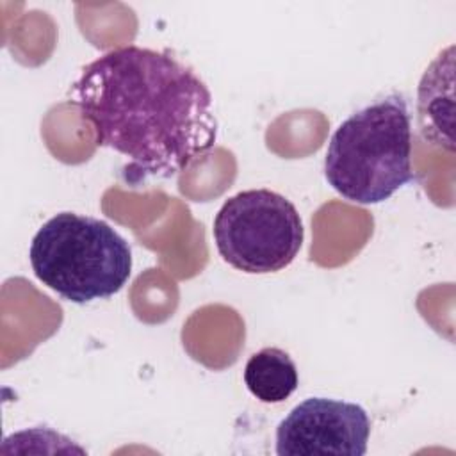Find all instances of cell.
<instances>
[{
	"instance_id": "5",
	"label": "cell",
	"mask_w": 456,
	"mask_h": 456,
	"mask_svg": "<svg viewBox=\"0 0 456 456\" xmlns=\"http://www.w3.org/2000/svg\"><path fill=\"white\" fill-rule=\"evenodd\" d=\"M370 420L363 406L330 397H308L276 428L278 456H363Z\"/></svg>"
},
{
	"instance_id": "1",
	"label": "cell",
	"mask_w": 456,
	"mask_h": 456,
	"mask_svg": "<svg viewBox=\"0 0 456 456\" xmlns=\"http://www.w3.org/2000/svg\"><path fill=\"white\" fill-rule=\"evenodd\" d=\"M71 103L98 146L128 159L123 178H171L208 153L217 139L207 84L173 55L137 45L105 52L84 66Z\"/></svg>"
},
{
	"instance_id": "4",
	"label": "cell",
	"mask_w": 456,
	"mask_h": 456,
	"mask_svg": "<svg viewBox=\"0 0 456 456\" xmlns=\"http://www.w3.org/2000/svg\"><path fill=\"white\" fill-rule=\"evenodd\" d=\"M212 235L228 265L248 274H267L294 262L305 228L297 208L285 196L269 189H248L221 205Z\"/></svg>"
},
{
	"instance_id": "3",
	"label": "cell",
	"mask_w": 456,
	"mask_h": 456,
	"mask_svg": "<svg viewBox=\"0 0 456 456\" xmlns=\"http://www.w3.org/2000/svg\"><path fill=\"white\" fill-rule=\"evenodd\" d=\"M36 278L64 299L86 305L118 294L132 274L128 242L103 219L59 212L32 237Z\"/></svg>"
},
{
	"instance_id": "6",
	"label": "cell",
	"mask_w": 456,
	"mask_h": 456,
	"mask_svg": "<svg viewBox=\"0 0 456 456\" xmlns=\"http://www.w3.org/2000/svg\"><path fill=\"white\" fill-rule=\"evenodd\" d=\"M297 383L296 363L280 347H264L253 353L244 365V385L260 403H283L296 392Z\"/></svg>"
},
{
	"instance_id": "2",
	"label": "cell",
	"mask_w": 456,
	"mask_h": 456,
	"mask_svg": "<svg viewBox=\"0 0 456 456\" xmlns=\"http://www.w3.org/2000/svg\"><path fill=\"white\" fill-rule=\"evenodd\" d=\"M324 178L344 200L376 205L415 180L411 118L401 94H388L353 112L333 132Z\"/></svg>"
}]
</instances>
